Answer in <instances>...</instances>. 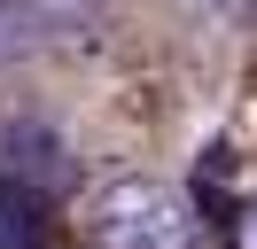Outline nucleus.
<instances>
[{
    "label": "nucleus",
    "instance_id": "nucleus-3",
    "mask_svg": "<svg viewBox=\"0 0 257 249\" xmlns=\"http://www.w3.org/2000/svg\"><path fill=\"white\" fill-rule=\"evenodd\" d=\"M0 249H47V202L16 179H0Z\"/></svg>",
    "mask_w": 257,
    "mask_h": 249
},
{
    "label": "nucleus",
    "instance_id": "nucleus-2",
    "mask_svg": "<svg viewBox=\"0 0 257 249\" xmlns=\"http://www.w3.org/2000/svg\"><path fill=\"white\" fill-rule=\"evenodd\" d=\"M0 179L32 187L39 202H47V187H70L78 179V156H70L63 125H47V117H0Z\"/></svg>",
    "mask_w": 257,
    "mask_h": 249
},
{
    "label": "nucleus",
    "instance_id": "nucleus-6",
    "mask_svg": "<svg viewBox=\"0 0 257 249\" xmlns=\"http://www.w3.org/2000/svg\"><path fill=\"white\" fill-rule=\"evenodd\" d=\"M234 249H257V210H249V218L234 226Z\"/></svg>",
    "mask_w": 257,
    "mask_h": 249
},
{
    "label": "nucleus",
    "instance_id": "nucleus-4",
    "mask_svg": "<svg viewBox=\"0 0 257 249\" xmlns=\"http://www.w3.org/2000/svg\"><path fill=\"white\" fill-rule=\"evenodd\" d=\"M24 8H32L39 24H86V8H94V0H24Z\"/></svg>",
    "mask_w": 257,
    "mask_h": 249
},
{
    "label": "nucleus",
    "instance_id": "nucleus-1",
    "mask_svg": "<svg viewBox=\"0 0 257 249\" xmlns=\"http://www.w3.org/2000/svg\"><path fill=\"white\" fill-rule=\"evenodd\" d=\"M78 226L94 249H195V218L164 179H101L78 195Z\"/></svg>",
    "mask_w": 257,
    "mask_h": 249
},
{
    "label": "nucleus",
    "instance_id": "nucleus-5",
    "mask_svg": "<svg viewBox=\"0 0 257 249\" xmlns=\"http://www.w3.org/2000/svg\"><path fill=\"white\" fill-rule=\"evenodd\" d=\"M179 8H195V16H210V24H241V16H249L257 0H179Z\"/></svg>",
    "mask_w": 257,
    "mask_h": 249
}]
</instances>
